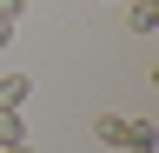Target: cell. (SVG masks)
I'll return each mask as SVG.
<instances>
[{
    "label": "cell",
    "mask_w": 159,
    "mask_h": 153,
    "mask_svg": "<svg viewBox=\"0 0 159 153\" xmlns=\"http://www.w3.org/2000/svg\"><path fill=\"white\" fill-rule=\"evenodd\" d=\"M27 13V0H0V20H20Z\"/></svg>",
    "instance_id": "8992f818"
},
{
    "label": "cell",
    "mask_w": 159,
    "mask_h": 153,
    "mask_svg": "<svg viewBox=\"0 0 159 153\" xmlns=\"http://www.w3.org/2000/svg\"><path fill=\"white\" fill-rule=\"evenodd\" d=\"M93 133H99L106 146H119V133H126V120H119V113H99V120H93Z\"/></svg>",
    "instance_id": "5b68a950"
},
{
    "label": "cell",
    "mask_w": 159,
    "mask_h": 153,
    "mask_svg": "<svg viewBox=\"0 0 159 153\" xmlns=\"http://www.w3.org/2000/svg\"><path fill=\"white\" fill-rule=\"evenodd\" d=\"M33 100V80L27 73H0V107H27Z\"/></svg>",
    "instance_id": "7a4b0ae2"
},
{
    "label": "cell",
    "mask_w": 159,
    "mask_h": 153,
    "mask_svg": "<svg viewBox=\"0 0 159 153\" xmlns=\"http://www.w3.org/2000/svg\"><path fill=\"white\" fill-rule=\"evenodd\" d=\"M0 146H27V127H20V107H0Z\"/></svg>",
    "instance_id": "3957f363"
},
{
    "label": "cell",
    "mask_w": 159,
    "mask_h": 153,
    "mask_svg": "<svg viewBox=\"0 0 159 153\" xmlns=\"http://www.w3.org/2000/svg\"><path fill=\"white\" fill-rule=\"evenodd\" d=\"M119 146H126V153H159V127H152V120H126Z\"/></svg>",
    "instance_id": "6da1fadb"
},
{
    "label": "cell",
    "mask_w": 159,
    "mask_h": 153,
    "mask_svg": "<svg viewBox=\"0 0 159 153\" xmlns=\"http://www.w3.org/2000/svg\"><path fill=\"white\" fill-rule=\"evenodd\" d=\"M7 40H13V20H0V47H7Z\"/></svg>",
    "instance_id": "52a82bcc"
},
{
    "label": "cell",
    "mask_w": 159,
    "mask_h": 153,
    "mask_svg": "<svg viewBox=\"0 0 159 153\" xmlns=\"http://www.w3.org/2000/svg\"><path fill=\"white\" fill-rule=\"evenodd\" d=\"M0 153H33V146H0Z\"/></svg>",
    "instance_id": "ba28073f"
},
{
    "label": "cell",
    "mask_w": 159,
    "mask_h": 153,
    "mask_svg": "<svg viewBox=\"0 0 159 153\" xmlns=\"http://www.w3.org/2000/svg\"><path fill=\"white\" fill-rule=\"evenodd\" d=\"M159 27V0H133V33H152Z\"/></svg>",
    "instance_id": "277c9868"
}]
</instances>
